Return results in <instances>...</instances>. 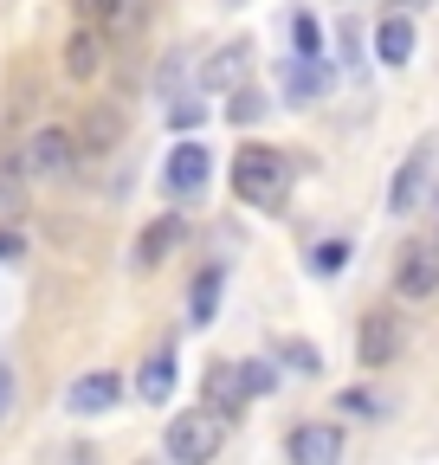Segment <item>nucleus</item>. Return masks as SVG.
Masks as SVG:
<instances>
[{"mask_svg":"<svg viewBox=\"0 0 439 465\" xmlns=\"http://www.w3.org/2000/svg\"><path fill=\"white\" fill-rule=\"evenodd\" d=\"M220 291H227V272H220V265H200L194 298H188V323H194V330H207V323L220 317Z\"/></svg>","mask_w":439,"mask_h":465,"instance_id":"f3484780","label":"nucleus"},{"mask_svg":"<svg viewBox=\"0 0 439 465\" xmlns=\"http://www.w3.org/2000/svg\"><path fill=\"white\" fill-rule=\"evenodd\" d=\"M103 20H110V33H136L149 20V0H103Z\"/></svg>","mask_w":439,"mask_h":465,"instance_id":"6ab92c4d","label":"nucleus"},{"mask_svg":"<svg viewBox=\"0 0 439 465\" xmlns=\"http://www.w3.org/2000/svg\"><path fill=\"white\" fill-rule=\"evenodd\" d=\"M285 362H291L298 375H317V369H323V356H317V349H310L304 336H298V342H285Z\"/></svg>","mask_w":439,"mask_h":465,"instance_id":"b1692460","label":"nucleus"},{"mask_svg":"<svg viewBox=\"0 0 439 465\" xmlns=\"http://www.w3.org/2000/svg\"><path fill=\"white\" fill-rule=\"evenodd\" d=\"M291 39H298L291 58H323V26H317L310 14H291Z\"/></svg>","mask_w":439,"mask_h":465,"instance_id":"aec40b11","label":"nucleus"},{"mask_svg":"<svg viewBox=\"0 0 439 465\" xmlns=\"http://www.w3.org/2000/svg\"><path fill=\"white\" fill-rule=\"evenodd\" d=\"M407 7H426V0H407Z\"/></svg>","mask_w":439,"mask_h":465,"instance_id":"2f4dec72","label":"nucleus"},{"mask_svg":"<svg viewBox=\"0 0 439 465\" xmlns=\"http://www.w3.org/2000/svg\"><path fill=\"white\" fill-rule=\"evenodd\" d=\"M207 174H213V149H200V143H175L169 168H161V188H169L175 201H194V194L207 188Z\"/></svg>","mask_w":439,"mask_h":465,"instance_id":"423d86ee","label":"nucleus"},{"mask_svg":"<svg viewBox=\"0 0 439 465\" xmlns=\"http://www.w3.org/2000/svg\"><path fill=\"white\" fill-rule=\"evenodd\" d=\"M401 342H407V330H401L395 311H368L362 330H356V362H362V369H388V362L401 356Z\"/></svg>","mask_w":439,"mask_h":465,"instance_id":"20e7f679","label":"nucleus"},{"mask_svg":"<svg viewBox=\"0 0 439 465\" xmlns=\"http://www.w3.org/2000/svg\"><path fill=\"white\" fill-rule=\"evenodd\" d=\"M7 213H20V174L0 168V220H7Z\"/></svg>","mask_w":439,"mask_h":465,"instance_id":"bb28decb","label":"nucleus"},{"mask_svg":"<svg viewBox=\"0 0 439 465\" xmlns=\"http://www.w3.org/2000/svg\"><path fill=\"white\" fill-rule=\"evenodd\" d=\"M142 465H169V459H142Z\"/></svg>","mask_w":439,"mask_h":465,"instance_id":"7c9ffc66","label":"nucleus"},{"mask_svg":"<svg viewBox=\"0 0 439 465\" xmlns=\"http://www.w3.org/2000/svg\"><path fill=\"white\" fill-rule=\"evenodd\" d=\"M175 394V349H155V356L136 369V401H149V407H161Z\"/></svg>","mask_w":439,"mask_h":465,"instance_id":"2eb2a0df","label":"nucleus"},{"mask_svg":"<svg viewBox=\"0 0 439 465\" xmlns=\"http://www.w3.org/2000/svg\"><path fill=\"white\" fill-rule=\"evenodd\" d=\"M395 291L401 298H433L439 291V240H414L395 259Z\"/></svg>","mask_w":439,"mask_h":465,"instance_id":"39448f33","label":"nucleus"},{"mask_svg":"<svg viewBox=\"0 0 439 465\" xmlns=\"http://www.w3.org/2000/svg\"><path fill=\"white\" fill-rule=\"evenodd\" d=\"M246 72H252V45H246V39H233V45H220L207 65H200V84H207V91H239V84H246Z\"/></svg>","mask_w":439,"mask_h":465,"instance_id":"f8f14e48","label":"nucleus"},{"mask_svg":"<svg viewBox=\"0 0 439 465\" xmlns=\"http://www.w3.org/2000/svg\"><path fill=\"white\" fill-rule=\"evenodd\" d=\"M181 240H188V220H181V213H161V220H149V226H142V240H136V265H142V272H155V265L169 259Z\"/></svg>","mask_w":439,"mask_h":465,"instance_id":"ddd939ff","label":"nucleus"},{"mask_svg":"<svg viewBox=\"0 0 439 465\" xmlns=\"http://www.w3.org/2000/svg\"><path fill=\"white\" fill-rule=\"evenodd\" d=\"M72 162H78V149H72V130H59V124L33 130V136H26V149H20V174H39V182L65 174Z\"/></svg>","mask_w":439,"mask_h":465,"instance_id":"7ed1b4c3","label":"nucleus"},{"mask_svg":"<svg viewBox=\"0 0 439 465\" xmlns=\"http://www.w3.org/2000/svg\"><path fill=\"white\" fill-rule=\"evenodd\" d=\"M7 414H14V369L0 362V420H7Z\"/></svg>","mask_w":439,"mask_h":465,"instance_id":"cd10ccee","label":"nucleus"},{"mask_svg":"<svg viewBox=\"0 0 439 465\" xmlns=\"http://www.w3.org/2000/svg\"><path fill=\"white\" fill-rule=\"evenodd\" d=\"M343 265H349V240H323V246L310 252V272H317V278H337Z\"/></svg>","mask_w":439,"mask_h":465,"instance_id":"412c9836","label":"nucleus"},{"mask_svg":"<svg viewBox=\"0 0 439 465\" xmlns=\"http://www.w3.org/2000/svg\"><path fill=\"white\" fill-rule=\"evenodd\" d=\"M337 407H343V414H356V420H381V401H375L368 388H343Z\"/></svg>","mask_w":439,"mask_h":465,"instance_id":"4be33fe9","label":"nucleus"},{"mask_svg":"<svg viewBox=\"0 0 439 465\" xmlns=\"http://www.w3.org/2000/svg\"><path fill=\"white\" fill-rule=\"evenodd\" d=\"M246 401H252V388H246V369H239V362H213V369H207V414L239 420Z\"/></svg>","mask_w":439,"mask_h":465,"instance_id":"9d476101","label":"nucleus"},{"mask_svg":"<svg viewBox=\"0 0 439 465\" xmlns=\"http://www.w3.org/2000/svg\"><path fill=\"white\" fill-rule=\"evenodd\" d=\"M72 7H78V20H97V14H103V0H72Z\"/></svg>","mask_w":439,"mask_h":465,"instance_id":"c756f323","label":"nucleus"},{"mask_svg":"<svg viewBox=\"0 0 439 465\" xmlns=\"http://www.w3.org/2000/svg\"><path fill=\"white\" fill-rule=\"evenodd\" d=\"M285 452H291V465H343V427L304 420V427H291Z\"/></svg>","mask_w":439,"mask_h":465,"instance_id":"1a4fd4ad","label":"nucleus"},{"mask_svg":"<svg viewBox=\"0 0 439 465\" xmlns=\"http://www.w3.org/2000/svg\"><path fill=\"white\" fill-rule=\"evenodd\" d=\"M239 369H246V388H252V401L278 388V369H271V362H239Z\"/></svg>","mask_w":439,"mask_h":465,"instance_id":"393cba45","label":"nucleus"},{"mask_svg":"<svg viewBox=\"0 0 439 465\" xmlns=\"http://www.w3.org/2000/svg\"><path fill=\"white\" fill-rule=\"evenodd\" d=\"M233 194L246 207L278 213L285 194H291V155L271 149V143H239V155H233Z\"/></svg>","mask_w":439,"mask_h":465,"instance_id":"f257e3e1","label":"nucleus"},{"mask_svg":"<svg viewBox=\"0 0 439 465\" xmlns=\"http://www.w3.org/2000/svg\"><path fill=\"white\" fill-rule=\"evenodd\" d=\"M227 116H233V124H259V116H265V97L239 84V91H233V104H227Z\"/></svg>","mask_w":439,"mask_h":465,"instance_id":"5701e85b","label":"nucleus"},{"mask_svg":"<svg viewBox=\"0 0 439 465\" xmlns=\"http://www.w3.org/2000/svg\"><path fill=\"white\" fill-rule=\"evenodd\" d=\"M375 58H381V65H407V58H414V20L407 14H388V20H381V33H375Z\"/></svg>","mask_w":439,"mask_h":465,"instance_id":"dca6fc26","label":"nucleus"},{"mask_svg":"<svg viewBox=\"0 0 439 465\" xmlns=\"http://www.w3.org/2000/svg\"><path fill=\"white\" fill-rule=\"evenodd\" d=\"M123 401V381L110 375V369H91L65 388V414H110V407Z\"/></svg>","mask_w":439,"mask_h":465,"instance_id":"9b49d317","label":"nucleus"},{"mask_svg":"<svg viewBox=\"0 0 439 465\" xmlns=\"http://www.w3.org/2000/svg\"><path fill=\"white\" fill-rule=\"evenodd\" d=\"M0 259H20V232H0Z\"/></svg>","mask_w":439,"mask_h":465,"instance_id":"c85d7f7f","label":"nucleus"},{"mask_svg":"<svg viewBox=\"0 0 439 465\" xmlns=\"http://www.w3.org/2000/svg\"><path fill=\"white\" fill-rule=\"evenodd\" d=\"M426 188H433V149L420 143V149L395 168V182H388V213H420Z\"/></svg>","mask_w":439,"mask_h":465,"instance_id":"6e6552de","label":"nucleus"},{"mask_svg":"<svg viewBox=\"0 0 439 465\" xmlns=\"http://www.w3.org/2000/svg\"><path fill=\"white\" fill-rule=\"evenodd\" d=\"M117 143H123V110L117 104H84L78 130H72V149L78 155H110Z\"/></svg>","mask_w":439,"mask_h":465,"instance_id":"0eeeda50","label":"nucleus"},{"mask_svg":"<svg viewBox=\"0 0 439 465\" xmlns=\"http://www.w3.org/2000/svg\"><path fill=\"white\" fill-rule=\"evenodd\" d=\"M220 446H227V420L207 414V407L175 414L169 427H161V459H169V465H213Z\"/></svg>","mask_w":439,"mask_h":465,"instance_id":"f03ea898","label":"nucleus"},{"mask_svg":"<svg viewBox=\"0 0 439 465\" xmlns=\"http://www.w3.org/2000/svg\"><path fill=\"white\" fill-rule=\"evenodd\" d=\"M285 97L291 104H317L323 91H329V65H323V58H285Z\"/></svg>","mask_w":439,"mask_h":465,"instance_id":"4468645a","label":"nucleus"},{"mask_svg":"<svg viewBox=\"0 0 439 465\" xmlns=\"http://www.w3.org/2000/svg\"><path fill=\"white\" fill-rule=\"evenodd\" d=\"M65 72H72V78H97V72H103V33H97V26H78V33L65 39Z\"/></svg>","mask_w":439,"mask_h":465,"instance_id":"a211bd4d","label":"nucleus"},{"mask_svg":"<svg viewBox=\"0 0 439 465\" xmlns=\"http://www.w3.org/2000/svg\"><path fill=\"white\" fill-rule=\"evenodd\" d=\"M200 116H207V104H194V97H175V110H169V124H175V130H194Z\"/></svg>","mask_w":439,"mask_h":465,"instance_id":"a878e982","label":"nucleus"}]
</instances>
